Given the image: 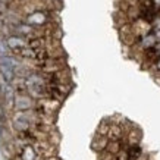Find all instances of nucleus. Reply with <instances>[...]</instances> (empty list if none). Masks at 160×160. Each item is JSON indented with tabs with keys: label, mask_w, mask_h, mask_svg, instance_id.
I'll use <instances>...</instances> for the list:
<instances>
[{
	"label": "nucleus",
	"mask_w": 160,
	"mask_h": 160,
	"mask_svg": "<svg viewBox=\"0 0 160 160\" xmlns=\"http://www.w3.org/2000/svg\"><path fill=\"white\" fill-rule=\"evenodd\" d=\"M13 62L9 58H2L0 59V72L5 77L6 81H12L15 77V71H13Z\"/></svg>",
	"instance_id": "f257e3e1"
}]
</instances>
